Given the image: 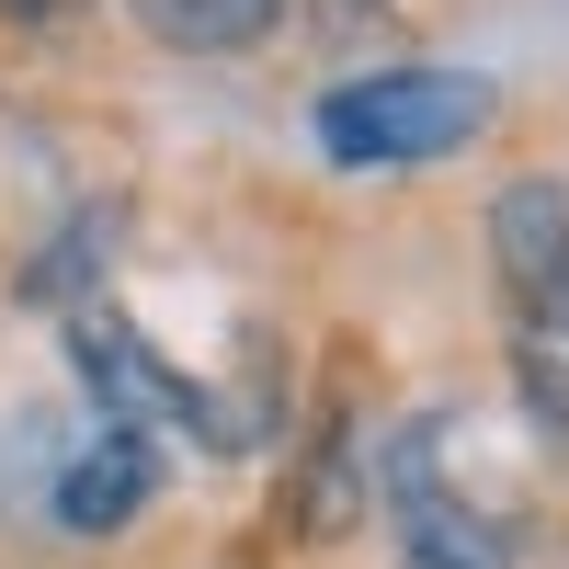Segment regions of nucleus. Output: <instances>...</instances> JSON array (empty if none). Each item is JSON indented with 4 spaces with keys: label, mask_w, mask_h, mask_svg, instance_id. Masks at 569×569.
Listing matches in <instances>:
<instances>
[{
    "label": "nucleus",
    "mask_w": 569,
    "mask_h": 569,
    "mask_svg": "<svg viewBox=\"0 0 569 569\" xmlns=\"http://www.w3.org/2000/svg\"><path fill=\"white\" fill-rule=\"evenodd\" d=\"M490 126H501V80L456 58H399V69L330 80L308 103V137L330 171H433L456 149H479Z\"/></svg>",
    "instance_id": "f257e3e1"
},
{
    "label": "nucleus",
    "mask_w": 569,
    "mask_h": 569,
    "mask_svg": "<svg viewBox=\"0 0 569 569\" xmlns=\"http://www.w3.org/2000/svg\"><path fill=\"white\" fill-rule=\"evenodd\" d=\"M376 490H388V525H399V569H525L512 512H490L445 467V421H410L376 456Z\"/></svg>",
    "instance_id": "f03ea898"
},
{
    "label": "nucleus",
    "mask_w": 569,
    "mask_h": 569,
    "mask_svg": "<svg viewBox=\"0 0 569 569\" xmlns=\"http://www.w3.org/2000/svg\"><path fill=\"white\" fill-rule=\"evenodd\" d=\"M490 284H501L512 330L569 342V182L558 171H525L490 194Z\"/></svg>",
    "instance_id": "7ed1b4c3"
},
{
    "label": "nucleus",
    "mask_w": 569,
    "mask_h": 569,
    "mask_svg": "<svg viewBox=\"0 0 569 569\" xmlns=\"http://www.w3.org/2000/svg\"><path fill=\"white\" fill-rule=\"evenodd\" d=\"M149 501H160V433H137V421L91 410L80 433L46 456V525L58 536H126Z\"/></svg>",
    "instance_id": "20e7f679"
},
{
    "label": "nucleus",
    "mask_w": 569,
    "mask_h": 569,
    "mask_svg": "<svg viewBox=\"0 0 569 569\" xmlns=\"http://www.w3.org/2000/svg\"><path fill=\"white\" fill-rule=\"evenodd\" d=\"M137 23L182 58H251V46L284 23V0H137Z\"/></svg>",
    "instance_id": "39448f33"
},
{
    "label": "nucleus",
    "mask_w": 569,
    "mask_h": 569,
    "mask_svg": "<svg viewBox=\"0 0 569 569\" xmlns=\"http://www.w3.org/2000/svg\"><path fill=\"white\" fill-rule=\"evenodd\" d=\"M353 512H365V456H353V421H330L319 456L297 467V512H284V525L297 536H342Z\"/></svg>",
    "instance_id": "423d86ee"
},
{
    "label": "nucleus",
    "mask_w": 569,
    "mask_h": 569,
    "mask_svg": "<svg viewBox=\"0 0 569 569\" xmlns=\"http://www.w3.org/2000/svg\"><path fill=\"white\" fill-rule=\"evenodd\" d=\"M512 399H525V421H536L547 445H569V342L512 330Z\"/></svg>",
    "instance_id": "0eeeda50"
},
{
    "label": "nucleus",
    "mask_w": 569,
    "mask_h": 569,
    "mask_svg": "<svg viewBox=\"0 0 569 569\" xmlns=\"http://www.w3.org/2000/svg\"><path fill=\"white\" fill-rule=\"evenodd\" d=\"M69 12H80V0H0V23H34V34H46V23H69Z\"/></svg>",
    "instance_id": "6e6552de"
}]
</instances>
